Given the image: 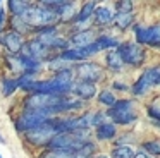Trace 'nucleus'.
<instances>
[{
	"instance_id": "3",
	"label": "nucleus",
	"mask_w": 160,
	"mask_h": 158,
	"mask_svg": "<svg viewBox=\"0 0 160 158\" xmlns=\"http://www.w3.org/2000/svg\"><path fill=\"white\" fill-rule=\"evenodd\" d=\"M57 134H60L59 129H57V122L55 120H48V122L42 124V126L36 127V129L28 131V132H26V139H28L33 146H48Z\"/></svg>"
},
{
	"instance_id": "15",
	"label": "nucleus",
	"mask_w": 160,
	"mask_h": 158,
	"mask_svg": "<svg viewBox=\"0 0 160 158\" xmlns=\"http://www.w3.org/2000/svg\"><path fill=\"white\" fill-rule=\"evenodd\" d=\"M95 21L98 26H107L114 21V14L108 7H97L95 9Z\"/></svg>"
},
{
	"instance_id": "17",
	"label": "nucleus",
	"mask_w": 160,
	"mask_h": 158,
	"mask_svg": "<svg viewBox=\"0 0 160 158\" xmlns=\"http://www.w3.org/2000/svg\"><path fill=\"white\" fill-rule=\"evenodd\" d=\"M29 7H31V3L24 2V0H11L9 2V9H11L12 14H16V17H21Z\"/></svg>"
},
{
	"instance_id": "33",
	"label": "nucleus",
	"mask_w": 160,
	"mask_h": 158,
	"mask_svg": "<svg viewBox=\"0 0 160 158\" xmlns=\"http://www.w3.org/2000/svg\"><path fill=\"white\" fill-rule=\"evenodd\" d=\"M0 5H2V2H0Z\"/></svg>"
},
{
	"instance_id": "9",
	"label": "nucleus",
	"mask_w": 160,
	"mask_h": 158,
	"mask_svg": "<svg viewBox=\"0 0 160 158\" xmlns=\"http://www.w3.org/2000/svg\"><path fill=\"white\" fill-rule=\"evenodd\" d=\"M136 43L143 45H148V47H155L160 48V26H150V27H141V26H136Z\"/></svg>"
},
{
	"instance_id": "22",
	"label": "nucleus",
	"mask_w": 160,
	"mask_h": 158,
	"mask_svg": "<svg viewBox=\"0 0 160 158\" xmlns=\"http://www.w3.org/2000/svg\"><path fill=\"white\" fill-rule=\"evenodd\" d=\"M72 3L71 2H64L62 5H60V9L57 10V16H59V19L62 21H69L71 17L74 16V9H72Z\"/></svg>"
},
{
	"instance_id": "29",
	"label": "nucleus",
	"mask_w": 160,
	"mask_h": 158,
	"mask_svg": "<svg viewBox=\"0 0 160 158\" xmlns=\"http://www.w3.org/2000/svg\"><path fill=\"white\" fill-rule=\"evenodd\" d=\"M2 26H4V7L0 5V29H2Z\"/></svg>"
},
{
	"instance_id": "5",
	"label": "nucleus",
	"mask_w": 160,
	"mask_h": 158,
	"mask_svg": "<svg viewBox=\"0 0 160 158\" xmlns=\"http://www.w3.org/2000/svg\"><path fill=\"white\" fill-rule=\"evenodd\" d=\"M119 52L122 55L124 64L132 67H139L146 60V50L139 43H122L119 45Z\"/></svg>"
},
{
	"instance_id": "19",
	"label": "nucleus",
	"mask_w": 160,
	"mask_h": 158,
	"mask_svg": "<svg viewBox=\"0 0 160 158\" xmlns=\"http://www.w3.org/2000/svg\"><path fill=\"white\" fill-rule=\"evenodd\" d=\"M134 155L136 153L132 151V148L126 146V144H121L112 150V158H134Z\"/></svg>"
},
{
	"instance_id": "7",
	"label": "nucleus",
	"mask_w": 160,
	"mask_h": 158,
	"mask_svg": "<svg viewBox=\"0 0 160 158\" xmlns=\"http://www.w3.org/2000/svg\"><path fill=\"white\" fill-rule=\"evenodd\" d=\"M157 84H158L157 67H152V69H146V71L143 72L141 76H139L138 81L132 84L131 91H132V95L141 96V95H145V93H148V89L153 88V86H157Z\"/></svg>"
},
{
	"instance_id": "27",
	"label": "nucleus",
	"mask_w": 160,
	"mask_h": 158,
	"mask_svg": "<svg viewBox=\"0 0 160 158\" xmlns=\"http://www.w3.org/2000/svg\"><path fill=\"white\" fill-rule=\"evenodd\" d=\"M143 148L148 155H160V141L155 139V141H146L143 143Z\"/></svg>"
},
{
	"instance_id": "26",
	"label": "nucleus",
	"mask_w": 160,
	"mask_h": 158,
	"mask_svg": "<svg viewBox=\"0 0 160 158\" xmlns=\"http://www.w3.org/2000/svg\"><path fill=\"white\" fill-rule=\"evenodd\" d=\"M132 7L134 3L131 0H119L115 3V9H117V14H132Z\"/></svg>"
},
{
	"instance_id": "30",
	"label": "nucleus",
	"mask_w": 160,
	"mask_h": 158,
	"mask_svg": "<svg viewBox=\"0 0 160 158\" xmlns=\"http://www.w3.org/2000/svg\"><path fill=\"white\" fill-rule=\"evenodd\" d=\"M114 88H115V89H128V86L121 84V82H114Z\"/></svg>"
},
{
	"instance_id": "31",
	"label": "nucleus",
	"mask_w": 160,
	"mask_h": 158,
	"mask_svg": "<svg viewBox=\"0 0 160 158\" xmlns=\"http://www.w3.org/2000/svg\"><path fill=\"white\" fill-rule=\"evenodd\" d=\"M0 143H2V144L5 143V139H4V137H2V134H0Z\"/></svg>"
},
{
	"instance_id": "21",
	"label": "nucleus",
	"mask_w": 160,
	"mask_h": 158,
	"mask_svg": "<svg viewBox=\"0 0 160 158\" xmlns=\"http://www.w3.org/2000/svg\"><path fill=\"white\" fill-rule=\"evenodd\" d=\"M93 151H95V144L88 141L84 146H81L79 150L74 151V153H72V158H91Z\"/></svg>"
},
{
	"instance_id": "28",
	"label": "nucleus",
	"mask_w": 160,
	"mask_h": 158,
	"mask_svg": "<svg viewBox=\"0 0 160 158\" xmlns=\"http://www.w3.org/2000/svg\"><path fill=\"white\" fill-rule=\"evenodd\" d=\"M134 158H152V156H150L148 153H145V151H139V153L134 155Z\"/></svg>"
},
{
	"instance_id": "13",
	"label": "nucleus",
	"mask_w": 160,
	"mask_h": 158,
	"mask_svg": "<svg viewBox=\"0 0 160 158\" xmlns=\"http://www.w3.org/2000/svg\"><path fill=\"white\" fill-rule=\"evenodd\" d=\"M71 41L76 45V48H86V47H90L91 43H95V34L91 33V31H81V33L74 34V36L71 38Z\"/></svg>"
},
{
	"instance_id": "4",
	"label": "nucleus",
	"mask_w": 160,
	"mask_h": 158,
	"mask_svg": "<svg viewBox=\"0 0 160 158\" xmlns=\"http://www.w3.org/2000/svg\"><path fill=\"white\" fill-rule=\"evenodd\" d=\"M107 115L114 120V124H119V126H128L138 119L136 112L132 110L131 100H117V103L112 108H108Z\"/></svg>"
},
{
	"instance_id": "18",
	"label": "nucleus",
	"mask_w": 160,
	"mask_h": 158,
	"mask_svg": "<svg viewBox=\"0 0 160 158\" xmlns=\"http://www.w3.org/2000/svg\"><path fill=\"white\" fill-rule=\"evenodd\" d=\"M95 9H97V3H95V2H86L83 7H81L79 14L76 16V21H78V22H83V21L90 19L91 14H95Z\"/></svg>"
},
{
	"instance_id": "16",
	"label": "nucleus",
	"mask_w": 160,
	"mask_h": 158,
	"mask_svg": "<svg viewBox=\"0 0 160 158\" xmlns=\"http://www.w3.org/2000/svg\"><path fill=\"white\" fill-rule=\"evenodd\" d=\"M88 57L90 55L86 53L84 48H71V50H66L60 55V58H64V60H84Z\"/></svg>"
},
{
	"instance_id": "14",
	"label": "nucleus",
	"mask_w": 160,
	"mask_h": 158,
	"mask_svg": "<svg viewBox=\"0 0 160 158\" xmlns=\"http://www.w3.org/2000/svg\"><path fill=\"white\" fill-rule=\"evenodd\" d=\"M115 134H117V129H115V124H108L103 122L97 127V137L102 141H108V139H114Z\"/></svg>"
},
{
	"instance_id": "1",
	"label": "nucleus",
	"mask_w": 160,
	"mask_h": 158,
	"mask_svg": "<svg viewBox=\"0 0 160 158\" xmlns=\"http://www.w3.org/2000/svg\"><path fill=\"white\" fill-rule=\"evenodd\" d=\"M86 143H88L86 131H69V132L57 134L48 146L50 150H60V151H67V153H74Z\"/></svg>"
},
{
	"instance_id": "10",
	"label": "nucleus",
	"mask_w": 160,
	"mask_h": 158,
	"mask_svg": "<svg viewBox=\"0 0 160 158\" xmlns=\"http://www.w3.org/2000/svg\"><path fill=\"white\" fill-rule=\"evenodd\" d=\"M72 93L81 100H90L97 95V88H95V84H91V82L79 81V82H76V84H72Z\"/></svg>"
},
{
	"instance_id": "32",
	"label": "nucleus",
	"mask_w": 160,
	"mask_h": 158,
	"mask_svg": "<svg viewBox=\"0 0 160 158\" xmlns=\"http://www.w3.org/2000/svg\"><path fill=\"white\" fill-rule=\"evenodd\" d=\"M97 158H107V156H103V155H100V156H97Z\"/></svg>"
},
{
	"instance_id": "2",
	"label": "nucleus",
	"mask_w": 160,
	"mask_h": 158,
	"mask_svg": "<svg viewBox=\"0 0 160 158\" xmlns=\"http://www.w3.org/2000/svg\"><path fill=\"white\" fill-rule=\"evenodd\" d=\"M21 19L26 22V26H36V27H52V24H55V21L59 19L53 10H50L45 5H35L29 7L24 14L21 16Z\"/></svg>"
},
{
	"instance_id": "12",
	"label": "nucleus",
	"mask_w": 160,
	"mask_h": 158,
	"mask_svg": "<svg viewBox=\"0 0 160 158\" xmlns=\"http://www.w3.org/2000/svg\"><path fill=\"white\" fill-rule=\"evenodd\" d=\"M105 64H107V67L112 69V71H121V69L124 67V60H122V55H121V52H119V47L107 52V55H105Z\"/></svg>"
},
{
	"instance_id": "11",
	"label": "nucleus",
	"mask_w": 160,
	"mask_h": 158,
	"mask_svg": "<svg viewBox=\"0 0 160 158\" xmlns=\"http://www.w3.org/2000/svg\"><path fill=\"white\" fill-rule=\"evenodd\" d=\"M2 43L7 47L9 52H12V53H18V52H21V48H22V38H21V34H19V33L12 31V33L4 34V38H2Z\"/></svg>"
},
{
	"instance_id": "6",
	"label": "nucleus",
	"mask_w": 160,
	"mask_h": 158,
	"mask_svg": "<svg viewBox=\"0 0 160 158\" xmlns=\"http://www.w3.org/2000/svg\"><path fill=\"white\" fill-rule=\"evenodd\" d=\"M48 120L50 119H48V115H47L45 112L26 110V112L18 119L16 127H18V131H21V132H28V131H33V129H36V127H40L42 124L48 122Z\"/></svg>"
},
{
	"instance_id": "24",
	"label": "nucleus",
	"mask_w": 160,
	"mask_h": 158,
	"mask_svg": "<svg viewBox=\"0 0 160 158\" xmlns=\"http://www.w3.org/2000/svg\"><path fill=\"white\" fill-rule=\"evenodd\" d=\"M26 77H28V76H22L21 79H16V81H14V79H12V81L5 79V81H4V93L9 96L12 91H16V88H18V86H22V82L26 81Z\"/></svg>"
},
{
	"instance_id": "25",
	"label": "nucleus",
	"mask_w": 160,
	"mask_h": 158,
	"mask_svg": "<svg viewBox=\"0 0 160 158\" xmlns=\"http://www.w3.org/2000/svg\"><path fill=\"white\" fill-rule=\"evenodd\" d=\"M40 158H72V153L60 151V150H48L40 155Z\"/></svg>"
},
{
	"instance_id": "34",
	"label": "nucleus",
	"mask_w": 160,
	"mask_h": 158,
	"mask_svg": "<svg viewBox=\"0 0 160 158\" xmlns=\"http://www.w3.org/2000/svg\"><path fill=\"white\" fill-rule=\"evenodd\" d=\"M0 158H2V155H0Z\"/></svg>"
},
{
	"instance_id": "8",
	"label": "nucleus",
	"mask_w": 160,
	"mask_h": 158,
	"mask_svg": "<svg viewBox=\"0 0 160 158\" xmlns=\"http://www.w3.org/2000/svg\"><path fill=\"white\" fill-rule=\"evenodd\" d=\"M76 76L79 77V81L95 84L97 81H100L103 77V69L95 62H83L76 67Z\"/></svg>"
},
{
	"instance_id": "20",
	"label": "nucleus",
	"mask_w": 160,
	"mask_h": 158,
	"mask_svg": "<svg viewBox=\"0 0 160 158\" xmlns=\"http://www.w3.org/2000/svg\"><path fill=\"white\" fill-rule=\"evenodd\" d=\"M114 21H115L114 24L119 29H128L132 24V14H117V16L114 17Z\"/></svg>"
},
{
	"instance_id": "23",
	"label": "nucleus",
	"mask_w": 160,
	"mask_h": 158,
	"mask_svg": "<svg viewBox=\"0 0 160 158\" xmlns=\"http://www.w3.org/2000/svg\"><path fill=\"white\" fill-rule=\"evenodd\" d=\"M98 100H100L102 105L108 106V108H112V106L117 103V100H115L114 93L112 91H107V89H103V91H100V95H98Z\"/></svg>"
}]
</instances>
